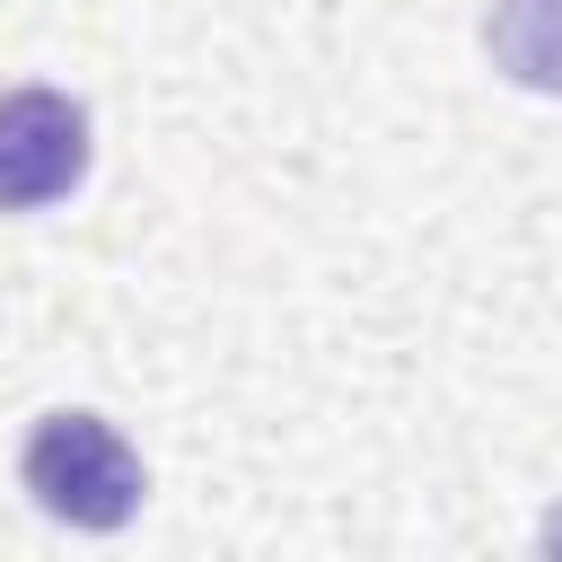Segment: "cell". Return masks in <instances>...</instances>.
Here are the masks:
<instances>
[{"instance_id": "cell-1", "label": "cell", "mask_w": 562, "mask_h": 562, "mask_svg": "<svg viewBox=\"0 0 562 562\" xmlns=\"http://www.w3.org/2000/svg\"><path fill=\"white\" fill-rule=\"evenodd\" d=\"M18 483L35 492L44 518L88 527V536H114V527L140 509V492H149L140 457H132L123 430L97 422V413H44V422L26 430V448H18Z\"/></svg>"}, {"instance_id": "cell-2", "label": "cell", "mask_w": 562, "mask_h": 562, "mask_svg": "<svg viewBox=\"0 0 562 562\" xmlns=\"http://www.w3.org/2000/svg\"><path fill=\"white\" fill-rule=\"evenodd\" d=\"M88 176V105L61 88L0 97V211H44Z\"/></svg>"}, {"instance_id": "cell-3", "label": "cell", "mask_w": 562, "mask_h": 562, "mask_svg": "<svg viewBox=\"0 0 562 562\" xmlns=\"http://www.w3.org/2000/svg\"><path fill=\"white\" fill-rule=\"evenodd\" d=\"M483 53L501 79L562 97V0H492L483 9Z\"/></svg>"}]
</instances>
